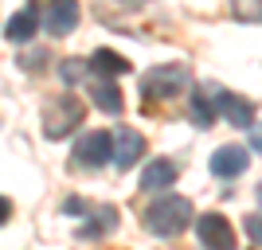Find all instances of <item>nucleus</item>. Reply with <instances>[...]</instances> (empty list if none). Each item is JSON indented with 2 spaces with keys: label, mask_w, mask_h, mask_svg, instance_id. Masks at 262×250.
<instances>
[{
  "label": "nucleus",
  "mask_w": 262,
  "mask_h": 250,
  "mask_svg": "<svg viewBox=\"0 0 262 250\" xmlns=\"http://www.w3.org/2000/svg\"><path fill=\"white\" fill-rule=\"evenodd\" d=\"M251 149L262 152V125H254V129H251Z\"/></svg>",
  "instance_id": "obj_19"
},
{
  "label": "nucleus",
  "mask_w": 262,
  "mask_h": 250,
  "mask_svg": "<svg viewBox=\"0 0 262 250\" xmlns=\"http://www.w3.org/2000/svg\"><path fill=\"white\" fill-rule=\"evenodd\" d=\"M86 118V106L75 94H55L43 106V137L47 141H63L67 133H75Z\"/></svg>",
  "instance_id": "obj_2"
},
{
  "label": "nucleus",
  "mask_w": 262,
  "mask_h": 250,
  "mask_svg": "<svg viewBox=\"0 0 262 250\" xmlns=\"http://www.w3.org/2000/svg\"><path fill=\"white\" fill-rule=\"evenodd\" d=\"M121 8H145V0H118Z\"/></svg>",
  "instance_id": "obj_20"
},
{
  "label": "nucleus",
  "mask_w": 262,
  "mask_h": 250,
  "mask_svg": "<svg viewBox=\"0 0 262 250\" xmlns=\"http://www.w3.org/2000/svg\"><path fill=\"white\" fill-rule=\"evenodd\" d=\"M231 16L239 24H262V0H231Z\"/></svg>",
  "instance_id": "obj_16"
},
{
  "label": "nucleus",
  "mask_w": 262,
  "mask_h": 250,
  "mask_svg": "<svg viewBox=\"0 0 262 250\" xmlns=\"http://www.w3.org/2000/svg\"><path fill=\"white\" fill-rule=\"evenodd\" d=\"M110 156H114V141H110L106 129H94V133H86V137H78V145H75V161L78 164L102 168Z\"/></svg>",
  "instance_id": "obj_5"
},
{
  "label": "nucleus",
  "mask_w": 262,
  "mask_h": 250,
  "mask_svg": "<svg viewBox=\"0 0 262 250\" xmlns=\"http://www.w3.org/2000/svg\"><path fill=\"white\" fill-rule=\"evenodd\" d=\"M196 235L204 250H235V227L219 211H204L196 219Z\"/></svg>",
  "instance_id": "obj_4"
},
{
  "label": "nucleus",
  "mask_w": 262,
  "mask_h": 250,
  "mask_svg": "<svg viewBox=\"0 0 262 250\" xmlns=\"http://www.w3.org/2000/svg\"><path fill=\"white\" fill-rule=\"evenodd\" d=\"M118 227V211L110 203H102L98 211H94V223H86V227H78V239H98V235H106V231Z\"/></svg>",
  "instance_id": "obj_14"
},
{
  "label": "nucleus",
  "mask_w": 262,
  "mask_h": 250,
  "mask_svg": "<svg viewBox=\"0 0 262 250\" xmlns=\"http://www.w3.org/2000/svg\"><path fill=\"white\" fill-rule=\"evenodd\" d=\"M243 227H247V235L254 239V246H262V215H247Z\"/></svg>",
  "instance_id": "obj_18"
},
{
  "label": "nucleus",
  "mask_w": 262,
  "mask_h": 250,
  "mask_svg": "<svg viewBox=\"0 0 262 250\" xmlns=\"http://www.w3.org/2000/svg\"><path fill=\"white\" fill-rule=\"evenodd\" d=\"M192 219H196V211L184 196H161L157 203L145 207V227L161 239H176L180 231L192 227Z\"/></svg>",
  "instance_id": "obj_1"
},
{
  "label": "nucleus",
  "mask_w": 262,
  "mask_h": 250,
  "mask_svg": "<svg viewBox=\"0 0 262 250\" xmlns=\"http://www.w3.org/2000/svg\"><path fill=\"white\" fill-rule=\"evenodd\" d=\"M141 152H145V137L137 129H118L114 133V164H118V168H133Z\"/></svg>",
  "instance_id": "obj_9"
},
{
  "label": "nucleus",
  "mask_w": 262,
  "mask_h": 250,
  "mask_svg": "<svg viewBox=\"0 0 262 250\" xmlns=\"http://www.w3.org/2000/svg\"><path fill=\"white\" fill-rule=\"evenodd\" d=\"M215 113H219V106H215V94H211V86H208V90L200 86L196 94H192V102H188V118H192V125H200V129H211Z\"/></svg>",
  "instance_id": "obj_11"
},
{
  "label": "nucleus",
  "mask_w": 262,
  "mask_h": 250,
  "mask_svg": "<svg viewBox=\"0 0 262 250\" xmlns=\"http://www.w3.org/2000/svg\"><path fill=\"white\" fill-rule=\"evenodd\" d=\"M90 71H98L102 78H106V75H125V71H129V63H125L121 55H114V51H106V47H102V51H94V59H90Z\"/></svg>",
  "instance_id": "obj_15"
},
{
  "label": "nucleus",
  "mask_w": 262,
  "mask_h": 250,
  "mask_svg": "<svg viewBox=\"0 0 262 250\" xmlns=\"http://www.w3.org/2000/svg\"><path fill=\"white\" fill-rule=\"evenodd\" d=\"M188 86V66H153L141 75V94L149 102H168Z\"/></svg>",
  "instance_id": "obj_3"
},
{
  "label": "nucleus",
  "mask_w": 262,
  "mask_h": 250,
  "mask_svg": "<svg viewBox=\"0 0 262 250\" xmlns=\"http://www.w3.org/2000/svg\"><path fill=\"white\" fill-rule=\"evenodd\" d=\"M78 28V0H47V32L71 35Z\"/></svg>",
  "instance_id": "obj_8"
},
{
  "label": "nucleus",
  "mask_w": 262,
  "mask_h": 250,
  "mask_svg": "<svg viewBox=\"0 0 262 250\" xmlns=\"http://www.w3.org/2000/svg\"><path fill=\"white\" fill-rule=\"evenodd\" d=\"M211 94H215L219 113H223L235 129H254V102L239 98V94H231V90H219V86H211Z\"/></svg>",
  "instance_id": "obj_6"
},
{
  "label": "nucleus",
  "mask_w": 262,
  "mask_h": 250,
  "mask_svg": "<svg viewBox=\"0 0 262 250\" xmlns=\"http://www.w3.org/2000/svg\"><path fill=\"white\" fill-rule=\"evenodd\" d=\"M258 203H262V184H258Z\"/></svg>",
  "instance_id": "obj_21"
},
{
  "label": "nucleus",
  "mask_w": 262,
  "mask_h": 250,
  "mask_svg": "<svg viewBox=\"0 0 262 250\" xmlns=\"http://www.w3.org/2000/svg\"><path fill=\"white\" fill-rule=\"evenodd\" d=\"M176 176H180V168L172 161H149L141 168V188L145 192H164V188L176 184Z\"/></svg>",
  "instance_id": "obj_10"
},
{
  "label": "nucleus",
  "mask_w": 262,
  "mask_h": 250,
  "mask_svg": "<svg viewBox=\"0 0 262 250\" xmlns=\"http://www.w3.org/2000/svg\"><path fill=\"white\" fill-rule=\"evenodd\" d=\"M90 94H94V106L106 109V113H114V118L125 109V102H121V90L114 86V82H106V78H98V82L90 86Z\"/></svg>",
  "instance_id": "obj_12"
},
{
  "label": "nucleus",
  "mask_w": 262,
  "mask_h": 250,
  "mask_svg": "<svg viewBox=\"0 0 262 250\" xmlns=\"http://www.w3.org/2000/svg\"><path fill=\"white\" fill-rule=\"evenodd\" d=\"M86 71H90V63H82V59H67V63H63V82H67V86H75V82L86 78Z\"/></svg>",
  "instance_id": "obj_17"
},
{
  "label": "nucleus",
  "mask_w": 262,
  "mask_h": 250,
  "mask_svg": "<svg viewBox=\"0 0 262 250\" xmlns=\"http://www.w3.org/2000/svg\"><path fill=\"white\" fill-rule=\"evenodd\" d=\"M35 28H39V16H35L32 8H24L20 16H12L8 20V28H4V35H8L12 43H28L35 35Z\"/></svg>",
  "instance_id": "obj_13"
},
{
  "label": "nucleus",
  "mask_w": 262,
  "mask_h": 250,
  "mask_svg": "<svg viewBox=\"0 0 262 250\" xmlns=\"http://www.w3.org/2000/svg\"><path fill=\"white\" fill-rule=\"evenodd\" d=\"M247 164H251V156H247V149H243V145H219V149L211 152L208 168L219 176V180H235V176L247 172Z\"/></svg>",
  "instance_id": "obj_7"
}]
</instances>
